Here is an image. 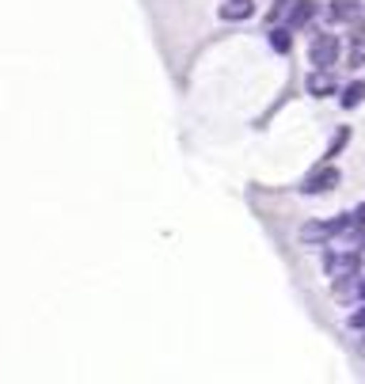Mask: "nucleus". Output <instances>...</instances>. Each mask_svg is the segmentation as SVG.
I'll use <instances>...</instances> for the list:
<instances>
[{
  "label": "nucleus",
  "instance_id": "nucleus-4",
  "mask_svg": "<svg viewBox=\"0 0 365 384\" xmlns=\"http://www.w3.org/2000/svg\"><path fill=\"white\" fill-rule=\"evenodd\" d=\"M217 16L225 19V23H243V19L255 16V0H225V4L217 8Z\"/></svg>",
  "mask_w": 365,
  "mask_h": 384
},
{
  "label": "nucleus",
  "instance_id": "nucleus-7",
  "mask_svg": "<svg viewBox=\"0 0 365 384\" xmlns=\"http://www.w3.org/2000/svg\"><path fill=\"white\" fill-rule=\"evenodd\" d=\"M347 65L350 69H361L365 65V27H354L347 38Z\"/></svg>",
  "mask_w": 365,
  "mask_h": 384
},
{
  "label": "nucleus",
  "instance_id": "nucleus-12",
  "mask_svg": "<svg viewBox=\"0 0 365 384\" xmlns=\"http://www.w3.org/2000/svg\"><path fill=\"white\" fill-rule=\"evenodd\" d=\"M347 141H350V129H347V126H342V129H339V134H335V137H331V145H327V160H331V156H339V152H342V145H347Z\"/></svg>",
  "mask_w": 365,
  "mask_h": 384
},
{
  "label": "nucleus",
  "instance_id": "nucleus-8",
  "mask_svg": "<svg viewBox=\"0 0 365 384\" xmlns=\"http://www.w3.org/2000/svg\"><path fill=\"white\" fill-rule=\"evenodd\" d=\"M312 16H316V0H297L293 12H290V31L308 27V23H312Z\"/></svg>",
  "mask_w": 365,
  "mask_h": 384
},
{
  "label": "nucleus",
  "instance_id": "nucleus-13",
  "mask_svg": "<svg viewBox=\"0 0 365 384\" xmlns=\"http://www.w3.org/2000/svg\"><path fill=\"white\" fill-rule=\"evenodd\" d=\"M350 327H354V331H361V327H365V304H361V309L350 316Z\"/></svg>",
  "mask_w": 365,
  "mask_h": 384
},
{
  "label": "nucleus",
  "instance_id": "nucleus-14",
  "mask_svg": "<svg viewBox=\"0 0 365 384\" xmlns=\"http://www.w3.org/2000/svg\"><path fill=\"white\" fill-rule=\"evenodd\" d=\"M354 297L365 301V278H361V274H358V282H354Z\"/></svg>",
  "mask_w": 365,
  "mask_h": 384
},
{
  "label": "nucleus",
  "instance_id": "nucleus-6",
  "mask_svg": "<svg viewBox=\"0 0 365 384\" xmlns=\"http://www.w3.org/2000/svg\"><path fill=\"white\" fill-rule=\"evenodd\" d=\"M327 16H331V23H354L361 16V0H331Z\"/></svg>",
  "mask_w": 365,
  "mask_h": 384
},
{
  "label": "nucleus",
  "instance_id": "nucleus-1",
  "mask_svg": "<svg viewBox=\"0 0 365 384\" xmlns=\"http://www.w3.org/2000/svg\"><path fill=\"white\" fill-rule=\"evenodd\" d=\"M339 53H342V42L335 35H327V31H319V35H312V42H308V61L316 65V69H335L339 65Z\"/></svg>",
  "mask_w": 365,
  "mask_h": 384
},
{
  "label": "nucleus",
  "instance_id": "nucleus-3",
  "mask_svg": "<svg viewBox=\"0 0 365 384\" xmlns=\"http://www.w3.org/2000/svg\"><path fill=\"white\" fill-rule=\"evenodd\" d=\"M339 183H342V171L335 168V164H319V168H312L305 175L301 194H327V191H335Z\"/></svg>",
  "mask_w": 365,
  "mask_h": 384
},
{
  "label": "nucleus",
  "instance_id": "nucleus-10",
  "mask_svg": "<svg viewBox=\"0 0 365 384\" xmlns=\"http://www.w3.org/2000/svg\"><path fill=\"white\" fill-rule=\"evenodd\" d=\"M339 103L347 107V111H354V107H361V103H365V80H354V84H347V87H342Z\"/></svg>",
  "mask_w": 365,
  "mask_h": 384
},
{
  "label": "nucleus",
  "instance_id": "nucleus-5",
  "mask_svg": "<svg viewBox=\"0 0 365 384\" xmlns=\"http://www.w3.org/2000/svg\"><path fill=\"white\" fill-rule=\"evenodd\" d=\"M308 95H316V100H327V95H335V76H331L327 69H316V73H308Z\"/></svg>",
  "mask_w": 365,
  "mask_h": 384
},
{
  "label": "nucleus",
  "instance_id": "nucleus-9",
  "mask_svg": "<svg viewBox=\"0 0 365 384\" xmlns=\"http://www.w3.org/2000/svg\"><path fill=\"white\" fill-rule=\"evenodd\" d=\"M267 42H270V50H274V53H290V50H293V31H290V27H278V23H270V35H267Z\"/></svg>",
  "mask_w": 365,
  "mask_h": 384
},
{
  "label": "nucleus",
  "instance_id": "nucleus-11",
  "mask_svg": "<svg viewBox=\"0 0 365 384\" xmlns=\"http://www.w3.org/2000/svg\"><path fill=\"white\" fill-rule=\"evenodd\" d=\"M293 4H297V0H274V8L267 12V19H270V23H282V19L293 12Z\"/></svg>",
  "mask_w": 365,
  "mask_h": 384
},
{
  "label": "nucleus",
  "instance_id": "nucleus-2",
  "mask_svg": "<svg viewBox=\"0 0 365 384\" xmlns=\"http://www.w3.org/2000/svg\"><path fill=\"white\" fill-rule=\"evenodd\" d=\"M324 270H327L331 282L354 278V274H361V255H358V251H327V255H324Z\"/></svg>",
  "mask_w": 365,
  "mask_h": 384
},
{
  "label": "nucleus",
  "instance_id": "nucleus-15",
  "mask_svg": "<svg viewBox=\"0 0 365 384\" xmlns=\"http://www.w3.org/2000/svg\"><path fill=\"white\" fill-rule=\"evenodd\" d=\"M358 358H365V327H361V338H358Z\"/></svg>",
  "mask_w": 365,
  "mask_h": 384
}]
</instances>
